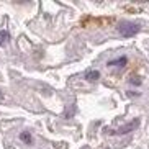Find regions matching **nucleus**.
<instances>
[{
  "mask_svg": "<svg viewBox=\"0 0 149 149\" xmlns=\"http://www.w3.org/2000/svg\"><path fill=\"white\" fill-rule=\"evenodd\" d=\"M118 31L121 33V36L125 38H130V36H134L138 31H139V26L134 25V23H121L118 26Z\"/></svg>",
  "mask_w": 149,
  "mask_h": 149,
  "instance_id": "obj_1",
  "label": "nucleus"
},
{
  "mask_svg": "<svg viewBox=\"0 0 149 149\" xmlns=\"http://www.w3.org/2000/svg\"><path fill=\"white\" fill-rule=\"evenodd\" d=\"M139 126V120H134V121H131V123H128L126 126H121L120 130H116V131H111L113 134H126V133H130V131H133L134 128H138Z\"/></svg>",
  "mask_w": 149,
  "mask_h": 149,
  "instance_id": "obj_2",
  "label": "nucleus"
},
{
  "mask_svg": "<svg viewBox=\"0 0 149 149\" xmlns=\"http://www.w3.org/2000/svg\"><path fill=\"white\" fill-rule=\"evenodd\" d=\"M85 79L90 80V82H93V80L100 79V72H98V70H88L87 74H85Z\"/></svg>",
  "mask_w": 149,
  "mask_h": 149,
  "instance_id": "obj_3",
  "label": "nucleus"
},
{
  "mask_svg": "<svg viewBox=\"0 0 149 149\" xmlns=\"http://www.w3.org/2000/svg\"><path fill=\"white\" fill-rule=\"evenodd\" d=\"M126 57L123 56V57H118V59H113V61H110L108 62V66H125L126 64Z\"/></svg>",
  "mask_w": 149,
  "mask_h": 149,
  "instance_id": "obj_4",
  "label": "nucleus"
},
{
  "mask_svg": "<svg viewBox=\"0 0 149 149\" xmlns=\"http://www.w3.org/2000/svg\"><path fill=\"white\" fill-rule=\"evenodd\" d=\"M8 41V33L7 31H0V46H3Z\"/></svg>",
  "mask_w": 149,
  "mask_h": 149,
  "instance_id": "obj_5",
  "label": "nucleus"
},
{
  "mask_svg": "<svg viewBox=\"0 0 149 149\" xmlns=\"http://www.w3.org/2000/svg\"><path fill=\"white\" fill-rule=\"evenodd\" d=\"M20 139H23L25 143H31V134H30V131L22 133V134H20Z\"/></svg>",
  "mask_w": 149,
  "mask_h": 149,
  "instance_id": "obj_6",
  "label": "nucleus"
},
{
  "mask_svg": "<svg viewBox=\"0 0 149 149\" xmlns=\"http://www.w3.org/2000/svg\"><path fill=\"white\" fill-rule=\"evenodd\" d=\"M139 82H141L139 79H134V77H133V79H131V84H139Z\"/></svg>",
  "mask_w": 149,
  "mask_h": 149,
  "instance_id": "obj_7",
  "label": "nucleus"
},
{
  "mask_svg": "<svg viewBox=\"0 0 149 149\" xmlns=\"http://www.w3.org/2000/svg\"><path fill=\"white\" fill-rule=\"evenodd\" d=\"M82 149H88V148H82Z\"/></svg>",
  "mask_w": 149,
  "mask_h": 149,
  "instance_id": "obj_8",
  "label": "nucleus"
}]
</instances>
